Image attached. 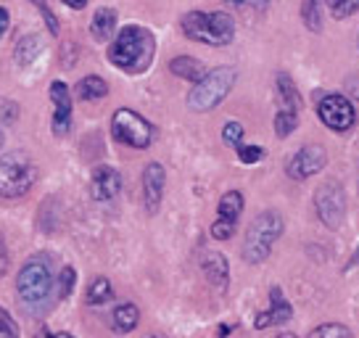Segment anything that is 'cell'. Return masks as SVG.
I'll use <instances>...</instances> for the list:
<instances>
[{
  "label": "cell",
  "mask_w": 359,
  "mask_h": 338,
  "mask_svg": "<svg viewBox=\"0 0 359 338\" xmlns=\"http://www.w3.org/2000/svg\"><path fill=\"white\" fill-rule=\"evenodd\" d=\"M156 56V37L140 24H127L119 29L109 48V61L127 74H143Z\"/></svg>",
  "instance_id": "obj_1"
},
{
  "label": "cell",
  "mask_w": 359,
  "mask_h": 338,
  "mask_svg": "<svg viewBox=\"0 0 359 338\" xmlns=\"http://www.w3.org/2000/svg\"><path fill=\"white\" fill-rule=\"evenodd\" d=\"M53 288V264L48 254H34L16 275V293L27 309H48Z\"/></svg>",
  "instance_id": "obj_2"
},
{
  "label": "cell",
  "mask_w": 359,
  "mask_h": 338,
  "mask_svg": "<svg viewBox=\"0 0 359 338\" xmlns=\"http://www.w3.org/2000/svg\"><path fill=\"white\" fill-rule=\"evenodd\" d=\"M180 27L188 40L214 48L230 46L236 37V22L224 11H191L182 16Z\"/></svg>",
  "instance_id": "obj_3"
},
{
  "label": "cell",
  "mask_w": 359,
  "mask_h": 338,
  "mask_svg": "<svg viewBox=\"0 0 359 338\" xmlns=\"http://www.w3.org/2000/svg\"><path fill=\"white\" fill-rule=\"evenodd\" d=\"M238 79V72L233 67H217L206 72L201 82H196L188 93V109L191 111H212L230 95Z\"/></svg>",
  "instance_id": "obj_4"
},
{
  "label": "cell",
  "mask_w": 359,
  "mask_h": 338,
  "mask_svg": "<svg viewBox=\"0 0 359 338\" xmlns=\"http://www.w3.org/2000/svg\"><path fill=\"white\" fill-rule=\"evenodd\" d=\"M283 236V217L278 212H262L254 217V222L246 230V241H243V259L248 264H259L269 257V251L275 246V241Z\"/></svg>",
  "instance_id": "obj_5"
},
{
  "label": "cell",
  "mask_w": 359,
  "mask_h": 338,
  "mask_svg": "<svg viewBox=\"0 0 359 338\" xmlns=\"http://www.w3.org/2000/svg\"><path fill=\"white\" fill-rule=\"evenodd\" d=\"M37 167L24 151L0 156V198H22L32 191Z\"/></svg>",
  "instance_id": "obj_6"
},
{
  "label": "cell",
  "mask_w": 359,
  "mask_h": 338,
  "mask_svg": "<svg viewBox=\"0 0 359 338\" xmlns=\"http://www.w3.org/2000/svg\"><path fill=\"white\" fill-rule=\"evenodd\" d=\"M111 135L122 146L143 151L154 143V124L133 109H116L111 116Z\"/></svg>",
  "instance_id": "obj_7"
},
{
  "label": "cell",
  "mask_w": 359,
  "mask_h": 338,
  "mask_svg": "<svg viewBox=\"0 0 359 338\" xmlns=\"http://www.w3.org/2000/svg\"><path fill=\"white\" fill-rule=\"evenodd\" d=\"M314 209H317V217H320L327 227L336 230V227L344 222V215H346L344 188H341L336 180L323 182V185L317 188V193H314Z\"/></svg>",
  "instance_id": "obj_8"
},
{
  "label": "cell",
  "mask_w": 359,
  "mask_h": 338,
  "mask_svg": "<svg viewBox=\"0 0 359 338\" xmlns=\"http://www.w3.org/2000/svg\"><path fill=\"white\" fill-rule=\"evenodd\" d=\"M317 116L333 133H346L357 122V111H354L351 101L338 95V93H330V95H325L323 101L317 103Z\"/></svg>",
  "instance_id": "obj_9"
},
{
  "label": "cell",
  "mask_w": 359,
  "mask_h": 338,
  "mask_svg": "<svg viewBox=\"0 0 359 338\" xmlns=\"http://www.w3.org/2000/svg\"><path fill=\"white\" fill-rule=\"evenodd\" d=\"M327 154L323 146H304L302 151H296L293 158L288 161V177L291 180H309L312 175H317L320 169L325 167Z\"/></svg>",
  "instance_id": "obj_10"
},
{
  "label": "cell",
  "mask_w": 359,
  "mask_h": 338,
  "mask_svg": "<svg viewBox=\"0 0 359 338\" xmlns=\"http://www.w3.org/2000/svg\"><path fill=\"white\" fill-rule=\"evenodd\" d=\"M143 203H146L148 215H156L161 198H164V185H167V172L158 161H151L143 169Z\"/></svg>",
  "instance_id": "obj_11"
},
{
  "label": "cell",
  "mask_w": 359,
  "mask_h": 338,
  "mask_svg": "<svg viewBox=\"0 0 359 338\" xmlns=\"http://www.w3.org/2000/svg\"><path fill=\"white\" fill-rule=\"evenodd\" d=\"M50 101H53V135L64 137L72 127V93H69L67 82H50Z\"/></svg>",
  "instance_id": "obj_12"
},
{
  "label": "cell",
  "mask_w": 359,
  "mask_h": 338,
  "mask_svg": "<svg viewBox=\"0 0 359 338\" xmlns=\"http://www.w3.org/2000/svg\"><path fill=\"white\" fill-rule=\"evenodd\" d=\"M119 191H122V175L116 169L109 167V164H101V167L93 169V175H90V196L95 201H111V198L119 196Z\"/></svg>",
  "instance_id": "obj_13"
},
{
  "label": "cell",
  "mask_w": 359,
  "mask_h": 338,
  "mask_svg": "<svg viewBox=\"0 0 359 338\" xmlns=\"http://www.w3.org/2000/svg\"><path fill=\"white\" fill-rule=\"evenodd\" d=\"M291 317H293V309H291V304H288V299L283 296L280 288H269V309L259 312L257 320H254V327H257V330H264V327L288 323Z\"/></svg>",
  "instance_id": "obj_14"
},
{
  "label": "cell",
  "mask_w": 359,
  "mask_h": 338,
  "mask_svg": "<svg viewBox=\"0 0 359 338\" xmlns=\"http://www.w3.org/2000/svg\"><path fill=\"white\" fill-rule=\"evenodd\" d=\"M201 270H203V275H206V280L212 283L217 291H224V288H227L230 267H227V259H224L219 251H203Z\"/></svg>",
  "instance_id": "obj_15"
},
{
  "label": "cell",
  "mask_w": 359,
  "mask_h": 338,
  "mask_svg": "<svg viewBox=\"0 0 359 338\" xmlns=\"http://www.w3.org/2000/svg\"><path fill=\"white\" fill-rule=\"evenodd\" d=\"M243 212V193L241 191H227L217 203V219L227 222V225H238V217Z\"/></svg>",
  "instance_id": "obj_16"
},
{
  "label": "cell",
  "mask_w": 359,
  "mask_h": 338,
  "mask_svg": "<svg viewBox=\"0 0 359 338\" xmlns=\"http://www.w3.org/2000/svg\"><path fill=\"white\" fill-rule=\"evenodd\" d=\"M169 72L175 74V77L180 79H188V82H201L203 77H206V72H203V64L198 61V58L193 56H177L169 61Z\"/></svg>",
  "instance_id": "obj_17"
},
{
  "label": "cell",
  "mask_w": 359,
  "mask_h": 338,
  "mask_svg": "<svg viewBox=\"0 0 359 338\" xmlns=\"http://www.w3.org/2000/svg\"><path fill=\"white\" fill-rule=\"evenodd\" d=\"M116 11L114 8H98L93 13V22H90V34L98 40V43H106L111 40L114 29H116Z\"/></svg>",
  "instance_id": "obj_18"
},
{
  "label": "cell",
  "mask_w": 359,
  "mask_h": 338,
  "mask_svg": "<svg viewBox=\"0 0 359 338\" xmlns=\"http://www.w3.org/2000/svg\"><path fill=\"white\" fill-rule=\"evenodd\" d=\"M43 53V40L37 34H24L22 40L16 43V50H13V61L22 69L32 67L34 58Z\"/></svg>",
  "instance_id": "obj_19"
},
{
  "label": "cell",
  "mask_w": 359,
  "mask_h": 338,
  "mask_svg": "<svg viewBox=\"0 0 359 338\" xmlns=\"http://www.w3.org/2000/svg\"><path fill=\"white\" fill-rule=\"evenodd\" d=\"M278 98H280L283 111L302 114V93L296 90V85L288 74H278Z\"/></svg>",
  "instance_id": "obj_20"
},
{
  "label": "cell",
  "mask_w": 359,
  "mask_h": 338,
  "mask_svg": "<svg viewBox=\"0 0 359 338\" xmlns=\"http://www.w3.org/2000/svg\"><path fill=\"white\" fill-rule=\"evenodd\" d=\"M140 323V309L135 304H119L111 315V327L116 333H130Z\"/></svg>",
  "instance_id": "obj_21"
},
{
  "label": "cell",
  "mask_w": 359,
  "mask_h": 338,
  "mask_svg": "<svg viewBox=\"0 0 359 338\" xmlns=\"http://www.w3.org/2000/svg\"><path fill=\"white\" fill-rule=\"evenodd\" d=\"M106 95H109V85L98 74L82 77L77 82V98H82V101H98V98H106Z\"/></svg>",
  "instance_id": "obj_22"
},
{
  "label": "cell",
  "mask_w": 359,
  "mask_h": 338,
  "mask_svg": "<svg viewBox=\"0 0 359 338\" xmlns=\"http://www.w3.org/2000/svg\"><path fill=\"white\" fill-rule=\"evenodd\" d=\"M111 296H114V288H111V283L106 280V278H95V280L90 283V288H88V304L90 306L106 304Z\"/></svg>",
  "instance_id": "obj_23"
},
{
  "label": "cell",
  "mask_w": 359,
  "mask_h": 338,
  "mask_svg": "<svg viewBox=\"0 0 359 338\" xmlns=\"http://www.w3.org/2000/svg\"><path fill=\"white\" fill-rule=\"evenodd\" d=\"M302 19H304V24H306V27L312 29V32H320V29H323V13H320V0H304Z\"/></svg>",
  "instance_id": "obj_24"
},
{
  "label": "cell",
  "mask_w": 359,
  "mask_h": 338,
  "mask_svg": "<svg viewBox=\"0 0 359 338\" xmlns=\"http://www.w3.org/2000/svg\"><path fill=\"white\" fill-rule=\"evenodd\" d=\"M309 338H354V333L346 325H338V323H323L309 333Z\"/></svg>",
  "instance_id": "obj_25"
},
{
  "label": "cell",
  "mask_w": 359,
  "mask_h": 338,
  "mask_svg": "<svg viewBox=\"0 0 359 338\" xmlns=\"http://www.w3.org/2000/svg\"><path fill=\"white\" fill-rule=\"evenodd\" d=\"M296 124H299V114H291V111H278L275 116V135L278 137H288L296 130Z\"/></svg>",
  "instance_id": "obj_26"
},
{
  "label": "cell",
  "mask_w": 359,
  "mask_h": 338,
  "mask_svg": "<svg viewBox=\"0 0 359 338\" xmlns=\"http://www.w3.org/2000/svg\"><path fill=\"white\" fill-rule=\"evenodd\" d=\"M74 283H77V272L74 267H64V270L56 275V291H58V299H67L69 293L74 291Z\"/></svg>",
  "instance_id": "obj_27"
},
{
  "label": "cell",
  "mask_w": 359,
  "mask_h": 338,
  "mask_svg": "<svg viewBox=\"0 0 359 338\" xmlns=\"http://www.w3.org/2000/svg\"><path fill=\"white\" fill-rule=\"evenodd\" d=\"M327 6H330L336 19H346V16L359 11V0H327Z\"/></svg>",
  "instance_id": "obj_28"
},
{
  "label": "cell",
  "mask_w": 359,
  "mask_h": 338,
  "mask_svg": "<svg viewBox=\"0 0 359 338\" xmlns=\"http://www.w3.org/2000/svg\"><path fill=\"white\" fill-rule=\"evenodd\" d=\"M222 137H224V143H230L233 148L243 146V143H241V140H243V124L227 122V124L222 127Z\"/></svg>",
  "instance_id": "obj_29"
},
{
  "label": "cell",
  "mask_w": 359,
  "mask_h": 338,
  "mask_svg": "<svg viewBox=\"0 0 359 338\" xmlns=\"http://www.w3.org/2000/svg\"><path fill=\"white\" fill-rule=\"evenodd\" d=\"M236 154H238V158H241L243 164H257V161H262V158H264V148H262V146H238Z\"/></svg>",
  "instance_id": "obj_30"
},
{
  "label": "cell",
  "mask_w": 359,
  "mask_h": 338,
  "mask_svg": "<svg viewBox=\"0 0 359 338\" xmlns=\"http://www.w3.org/2000/svg\"><path fill=\"white\" fill-rule=\"evenodd\" d=\"M0 338H19V325L3 306H0Z\"/></svg>",
  "instance_id": "obj_31"
},
{
  "label": "cell",
  "mask_w": 359,
  "mask_h": 338,
  "mask_svg": "<svg viewBox=\"0 0 359 338\" xmlns=\"http://www.w3.org/2000/svg\"><path fill=\"white\" fill-rule=\"evenodd\" d=\"M19 116V106L13 101H0V122L3 124H8V122H13Z\"/></svg>",
  "instance_id": "obj_32"
},
{
  "label": "cell",
  "mask_w": 359,
  "mask_h": 338,
  "mask_svg": "<svg viewBox=\"0 0 359 338\" xmlns=\"http://www.w3.org/2000/svg\"><path fill=\"white\" fill-rule=\"evenodd\" d=\"M230 6H241V8H267L269 0H224Z\"/></svg>",
  "instance_id": "obj_33"
},
{
  "label": "cell",
  "mask_w": 359,
  "mask_h": 338,
  "mask_svg": "<svg viewBox=\"0 0 359 338\" xmlns=\"http://www.w3.org/2000/svg\"><path fill=\"white\" fill-rule=\"evenodd\" d=\"M8 270V251H6V243H3V238H0V278L6 275Z\"/></svg>",
  "instance_id": "obj_34"
},
{
  "label": "cell",
  "mask_w": 359,
  "mask_h": 338,
  "mask_svg": "<svg viewBox=\"0 0 359 338\" xmlns=\"http://www.w3.org/2000/svg\"><path fill=\"white\" fill-rule=\"evenodd\" d=\"M8 24H11V16H8V11L0 6V37L6 34V29H8Z\"/></svg>",
  "instance_id": "obj_35"
},
{
  "label": "cell",
  "mask_w": 359,
  "mask_h": 338,
  "mask_svg": "<svg viewBox=\"0 0 359 338\" xmlns=\"http://www.w3.org/2000/svg\"><path fill=\"white\" fill-rule=\"evenodd\" d=\"M64 6H67V8H74V11H82V8L88 6V0H64Z\"/></svg>",
  "instance_id": "obj_36"
},
{
  "label": "cell",
  "mask_w": 359,
  "mask_h": 338,
  "mask_svg": "<svg viewBox=\"0 0 359 338\" xmlns=\"http://www.w3.org/2000/svg\"><path fill=\"white\" fill-rule=\"evenodd\" d=\"M34 338H74V336H69V333H37Z\"/></svg>",
  "instance_id": "obj_37"
},
{
  "label": "cell",
  "mask_w": 359,
  "mask_h": 338,
  "mask_svg": "<svg viewBox=\"0 0 359 338\" xmlns=\"http://www.w3.org/2000/svg\"><path fill=\"white\" fill-rule=\"evenodd\" d=\"M354 264H359V248H357V254H354V257H351V259H348L346 270H351V267H354Z\"/></svg>",
  "instance_id": "obj_38"
},
{
  "label": "cell",
  "mask_w": 359,
  "mask_h": 338,
  "mask_svg": "<svg viewBox=\"0 0 359 338\" xmlns=\"http://www.w3.org/2000/svg\"><path fill=\"white\" fill-rule=\"evenodd\" d=\"M227 333H230V327H227V325H222V327H219V333H217V336H219V338H224V336H227Z\"/></svg>",
  "instance_id": "obj_39"
},
{
  "label": "cell",
  "mask_w": 359,
  "mask_h": 338,
  "mask_svg": "<svg viewBox=\"0 0 359 338\" xmlns=\"http://www.w3.org/2000/svg\"><path fill=\"white\" fill-rule=\"evenodd\" d=\"M278 338H299V336H293V333H280Z\"/></svg>",
  "instance_id": "obj_40"
},
{
  "label": "cell",
  "mask_w": 359,
  "mask_h": 338,
  "mask_svg": "<svg viewBox=\"0 0 359 338\" xmlns=\"http://www.w3.org/2000/svg\"><path fill=\"white\" fill-rule=\"evenodd\" d=\"M3 140H6V137H3V130H0V148H3Z\"/></svg>",
  "instance_id": "obj_41"
},
{
  "label": "cell",
  "mask_w": 359,
  "mask_h": 338,
  "mask_svg": "<svg viewBox=\"0 0 359 338\" xmlns=\"http://www.w3.org/2000/svg\"><path fill=\"white\" fill-rule=\"evenodd\" d=\"M148 338H167V336H148Z\"/></svg>",
  "instance_id": "obj_42"
}]
</instances>
